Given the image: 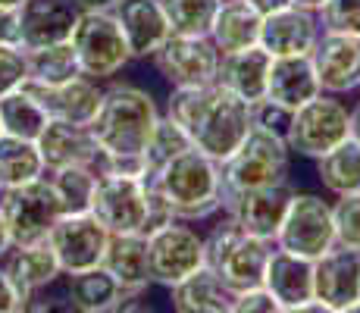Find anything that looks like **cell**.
Instances as JSON below:
<instances>
[{
	"instance_id": "9c48e42d",
	"label": "cell",
	"mask_w": 360,
	"mask_h": 313,
	"mask_svg": "<svg viewBox=\"0 0 360 313\" xmlns=\"http://www.w3.org/2000/svg\"><path fill=\"white\" fill-rule=\"evenodd\" d=\"M273 245L288 250V254L307 257V260H316L320 254H326L335 245L332 204L314 191H295Z\"/></svg>"
},
{
	"instance_id": "f546056e",
	"label": "cell",
	"mask_w": 360,
	"mask_h": 313,
	"mask_svg": "<svg viewBox=\"0 0 360 313\" xmlns=\"http://www.w3.org/2000/svg\"><path fill=\"white\" fill-rule=\"evenodd\" d=\"M47 120H51L47 110L41 107V101L25 85H19L16 91L0 97V132H4V135L38 141V135L44 132Z\"/></svg>"
},
{
	"instance_id": "3957f363",
	"label": "cell",
	"mask_w": 360,
	"mask_h": 313,
	"mask_svg": "<svg viewBox=\"0 0 360 313\" xmlns=\"http://www.w3.org/2000/svg\"><path fill=\"white\" fill-rule=\"evenodd\" d=\"M160 110L154 94L129 82H113L103 88L101 107L91 120L101 154H144Z\"/></svg>"
},
{
	"instance_id": "f907efd6",
	"label": "cell",
	"mask_w": 360,
	"mask_h": 313,
	"mask_svg": "<svg viewBox=\"0 0 360 313\" xmlns=\"http://www.w3.org/2000/svg\"><path fill=\"white\" fill-rule=\"evenodd\" d=\"M25 0H0V6H10V10H19Z\"/></svg>"
},
{
	"instance_id": "484cf974",
	"label": "cell",
	"mask_w": 360,
	"mask_h": 313,
	"mask_svg": "<svg viewBox=\"0 0 360 313\" xmlns=\"http://www.w3.org/2000/svg\"><path fill=\"white\" fill-rule=\"evenodd\" d=\"M269 57L260 44L245 47V51H232V53H219V69H217V82L226 91L238 94L241 101L254 103L260 97H266V72H269Z\"/></svg>"
},
{
	"instance_id": "b9f144b4",
	"label": "cell",
	"mask_w": 360,
	"mask_h": 313,
	"mask_svg": "<svg viewBox=\"0 0 360 313\" xmlns=\"http://www.w3.org/2000/svg\"><path fill=\"white\" fill-rule=\"evenodd\" d=\"M144 182H148V179H144ZM172 219H176V213H172L169 200H166L163 194H160L154 185L148 182V213H144V229H141V235L157 232V229L169 226Z\"/></svg>"
},
{
	"instance_id": "8fae6325",
	"label": "cell",
	"mask_w": 360,
	"mask_h": 313,
	"mask_svg": "<svg viewBox=\"0 0 360 313\" xmlns=\"http://www.w3.org/2000/svg\"><path fill=\"white\" fill-rule=\"evenodd\" d=\"M150 60L172 88H195L217 82L219 51L210 34H169L150 53Z\"/></svg>"
},
{
	"instance_id": "44dd1931",
	"label": "cell",
	"mask_w": 360,
	"mask_h": 313,
	"mask_svg": "<svg viewBox=\"0 0 360 313\" xmlns=\"http://www.w3.org/2000/svg\"><path fill=\"white\" fill-rule=\"evenodd\" d=\"M38 151L44 160V170H60V166H82L98 163L101 148L91 125L66 122V120H47L44 132L38 135Z\"/></svg>"
},
{
	"instance_id": "60d3db41",
	"label": "cell",
	"mask_w": 360,
	"mask_h": 313,
	"mask_svg": "<svg viewBox=\"0 0 360 313\" xmlns=\"http://www.w3.org/2000/svg\"><path fill=\"white\" fill-rule=\"evenodd\" d=\"M232 313H279V301L266 291V285H254V288L235 291Z\"/></svg>"
},
{
	"instance_id": "836d02e7",
	"label": "cell",
	"mask_w": 360,
	"mask_h": 313,
	"mask_svg": "<svg viewBox=\"0 0 360 313\" xmlns=\"http://www.w3.org/2000/svg\"><path fill=\"white\" fill-rule=\"evenodd\" d=\"M53 191L60 198L63 213H85L91 207V194L98 185V166L82 163V166H60V170L47 172Z\"/></svg>"
},
{
	"instance_id": "d6a6232c",
	"label": "cell",
	"mask_w": 360,
	"mask_h": 313,
	"mask_svg": "<svg viewBox=\"0 0 360 313\" xmlns=\"http://www.w3.org/2000/svg\"><path fill=\"white\" fill-rule=\"evenodd\" d=\"M25 63H29V79L25 82H38V85H60V82H69L72 75L82 72L69 41L32 47V51H25Z\"/></svg>"
},
{
	"instance_id": "9a60e30c",
	"label": "cell",
	"mask_w": 360,
	"mask_h": 313,
	"mask_svg": "<svg viewBox=\"0 0 360 313\" xmlns=\"http://www.w3.org/2000/svg\"><path fill=\"white\" fill-rule=\"evenodd\" d=\"M314 298L326 310L348 313L360 304V250L332 245L314 260Z\"/></svg>"
},
{
	"instance_id": "f35d334b",
	"label": "cell",
	"mask_w": 360,
	"mask_h": 313,
	"mask_svg": "<svg viewBox=\"0 0 360 313\" xmlns=\"http://www.w3.org/2000/svg\"><path fill=\"white\" fill-rule=\"evenodd\" d=\"M29 79V63L19 44H0V97L16 91Z\"/></svg>"
},
{
	"instance_id": "8d00e7d4",
	"label": "cell",
	"mask_w": 360,
	"mask_h": 313,
	"mask_svg": "<svg viewBox=\"0 0 360 313\" xmlns=\"http://www.w3.org/2000/svg\"><path fill=\"white\" fill-rule=\"evenodd\" d=\"M332 222H335V245L360 250V191L338 194L332 204Z\"/></svg>"
},
{
	"instance_id": "ac0fdd59",
	"label": "cell",
	"mask_w": 360,
	"mask_h": 313,
	"mask_svg": "<svg viewBox=\"0 0 360 313\" xmlns=\"http://www.w3.org/2000/svg\"><path fill=\"white\" fill-rule=\"evenodd\" d=\"M22 85L38 97L51 120H66L79 125H91L103 97L101 82L85 72L72 75L69 82H60V85H38V82H22Z\"/></svg>"
},
{
	"instance_id": "30bf717a",
	"label": "cell",
	"mask_w": 360,
	"mask_h": 313,
	"mask_svg": "<svg viewBox=\"0 0 360 313\" xmlns=\"http://www.w3.org/2000/svg\"><path fill=\"white\" fill-rule=\"evenodd\" d=\"M148 263H150V282L172 288L207 263L204 235L185 219H172L169 226L157 229L148 235Z\"/></svg>"
},
{
	"instance_id": "7402d4cb",
	"label": "cell",
	"mask_w": 360,
	"mask_h": 313,
	"mask_svg": "<svg viewBox=\"0 0 360 313\" xmlns=\"http://www.w3.org/2000/svg\"><path fill=\"white\" fill-rule=\"evenodd\" d=\"M0 263H4L6 276L16 285L25 307H29V301L34 298V291L47 288V285H53L63 276L60 260L53 254V248L47 245V238L34 241V245H10V250L0 257Z\"/></svg>"
},
{
	"instance_id": "7dc6e473",
	"label": "cell",
	"mask_w": 360,
	"mask_h": 313,
	"mask_svg": "<svg viewBox=\"0 0 360 313\" xmlns=\"http://www.w3.org/2000/svg\"><path fill=\"white\" fill-rule=\"evenodd\" d=\"M351 138L360 141V101L351 107Z\"/></svg>"
},
{
	"instance_id": "e0dca14e",
	"label": "cell",
	"mask_w": 360,
	"mask_h": 313,
	"mask_svg": "<svg viewBox=\"0 0 360 313\" xmlns=\"http://www.w3.org/2000/svg\"><path fill=\"white\" fill-rule=\"evenodd\" d=\"M320 19L307 6L288 4L276 13H266L260 23V47L269 57H297L310 53L320 38Z\"/></svg>"
},
{
	"instance_id": "816d5d0a",
	"label": "cell",
	"mask_w": 360,
	"mask_h": 313,
	"mask_svg": "<svg viewBox=\"0 0 360 313\" xmlns=\"http://www.w3.org/2000/svg\"><path fill=\"white\" fill-rule=\"evenodd\" d=\"M0 191H4V185H0Z\"/></svg>"
},
{
	"instance_id": "83f0119b",
	"label": "cell",
	"mask_w": 360,
	"mask_h": 313,
	"mask_svg": "<svg viewBox=\"0 0 360 313\" xmlns=\"http://www.w3.org/2000/svg\"><path fill=\"white\" fill-rule=\"evenodd\" d=\"M260 23L263 16L248 0H219V10L210 25V41L219 53L245 51L260 44Z\"/></svg>"
},
{
	"instance_id": "52a82bcc",
	"label": "cell",
	"mask_w": 360,
	"mask_h": 313,
	"mask_svg": "<svg viewBox=\"0 0 360 313\" xmlns=\"http://www.w3.org/2000/svg\"><path fill=\"white\" fill-rule=\"evenodd\" d=\"M0 217L6 222L13 245H34L44 241L53 222L63 217L60 198L53 191L47 172L25 185H13L0 191Z\"/></svg>"
},
{
	"instance_id": "bcb514c9",
	"label": "cell",
	"mask_w": 360,
	"mask_h": 313,
	"mask_svg": "<svg viewBox=\"0 0 360 313\" xmlns=\"http://www.w3.org/2000/svg\"><path fill=\"white\" fill-rule=\"evenodd\" d=\"M248 4H251L260 16H266V13H276V10H282V6H288L292 0H248Z\"/></svg>"
},
{
	"instance_id": "2e32d148",
	"label": "cell",
	"mask_w": 360,
	"mask_h": 313,
	"mask_svg": "<svg viewBox=\"0 0 360 313\" xmlns=\"http://www.w3.org/2000/svg\"><path fill=\"white\" fill-rule=\"evenodd\" d=\"M310 60L320 79V91L351 94L360 88V38L354 34L320 32Z\"/></svg>"
},
{
	"instance_id": "74e56055",
	"label": "cell",
	"mask_w": 360,
	"mask_h": 313,
	"mask_svg": "<svg viewBox=\"0 0 360 313\" xmlns=\"http://www.w3.org/2000/svg\"><path fill=\"white\" fill-rule=\"evenodd\" d=\"M323 32H338V34H354L360 38V0H323L316 10Z\"/></svg>"
},
{
	"instance_id": "ba28073f",
	"label": "cell",
	"mask_w": 360,
	"mask_h": 313,
	"mask_svg": "<svg viewBox=\"0 0 360 313\" xmlns=\"http://www.w3.org/2000/svg\"><path fill=\"white\" fill-rule=\"evenodd\" d=\"M69 44L75 51L79 69L98 82L120 75L131 60L129 44L122 38V29L113 19V13H79Z\"/></svg>"
},
{
	"instance_id": "cb8c5ba5",
	"label": "cell",
	"mask_w": 360,
	"mask_h": 313,
	"mask_svg": "<svg viewBox=\"0 0 360 313\" xmlns=\"http://www.w3.org/2000/svg\"><path fill=\"white\" fill-rule=\"evenodd\" d=\"M263 285L266 291L279 301V310H297L304 301L314 298V260L307 257L288 254L282 248H273L263 273Z\"/></svg>"
},
{
	"instance_id": "d4e9b609",
	"label": "cell",
	"mask_w": 360,
	"mask_h": 313,
	"mask_svg": "<svg viewBox=\"0 0 360 313\" xmlns=\"http://www.w3.org/2000/svg\"><path fill=\"white\" fill-rule=\"evenodd\" d=\"M320 94V79L310 53H297V57H273L266 72V97L288 110H297L307 103L310 97Z\"/></svg>"
},
{
	"instance_id": "4316f807",
	"label": "cell",
	"mask_w": 360,
	"mask_h": 313,
	"mask_svg": "<svg viewBox=\"0 0 360 313\" xmlns=\"http://www.w3.org/2000/svg\"><path fill=\"white\" fill-rule=\"evenodd\" d=\"M169 298L179 313H232L235 304V291L207 263L172 285Z\"/></svg>"
},
{
	"instance_id": "ffe728a7",
	"label": "cell",
	"mask_w": 360,
	"mask_h": 313,
	"mask_svg": "<svg viewBox=\"0 0 360 313\" xmlns=\"http://www.w3.org/2000/svg\"><path fill=\"white\" fill-rule=\"evenodd\" d=\"M110 13H113V19L120 23L131 60L150 57L172 34L160 0H116Z\"/></svg>"
},
{
	"instance_id": "ab89813d",
	"label": "cell",
	"mask_w": 360,
	"mask_h": 313,
	"mask_svg": "<svg viewBox=\"0 0 360 313\" xmlns=\"http://www.w3.org/2000/svg\"><path fill=\"white\" fill-rule=\"evenodd\" d=\"M288 122H292V110L282 107V103L269 101V97H260V101L251 103V125H257V129L285 138Z\"/></svg>"
},
{
	"instance_id": "c3c4849f",
	"label": "cell",
	"mask_w": 360,
	"mask_h": 313,
	"mask_svg": "<svg viewBox=\"0 0 360 313\" xmlns=\"http://www.w3.org/2000/svg\"><path fill=\"white\" fill-rule=\"evenodd\" d=\"M10 232H6V222H4V217H0V257L6 254V250H10Z\"/></svg>"
},
{
	"instance_id": "603a6c76",
	"label": "cell",
	"mask_w": 360,
	"mask_h": 313,
	"mask_svg": "<svg viewBox=\"0 0 360 313\" xmlns=\"http://www.w3.org/2000/svg\"><path fill=\"white\" fill-rule=\"evenodd\" d=\"M101 267L120 282L126 291V301L138 298L150 285V263H148V235L126 232V235H110L107 250H103Z\"/></svg>"
},
{
	"instance_id": "d590c367",
	"label": "cell",
	"mask_w": 360,
	"mask_h": 313,
	"mask_svg": "<svg viewBox=\"0 0 360 313\" xmlns=\"http://www.w3.org/2000/svg\"><path fill=\"white\" fill-rule=\"evenodd\" d=\"M185 148H191L188 135L182 132V125L172 122L169 116H160L148 138V148H144V160H148V176L157 172L163 163H169L176 154H182Z\"/></svg>"
},
{
	"instance_id": "ee69618b",
	"label": "cell",
	"mask_w": 360,
	"mask_h": 313,
	"mask_svg": "<svg viewBox=\"0 0 360 313\" xmlns=\"http://www.w3.org/2000/svg\"><path fill=\"white\" fill-rule=\"evenodd\" d=\"M0 44H19V10L0 6Z\"/></svg>"
},
{
	"instance_id": "7c38bea8",
	"label": "cell",
	"mask_w": 360,
	"mask_h": 313,
	"mask_svg": "<svg viewBox=\"0 0 360 313\" xmlns=\"http://www.w3.org/2000/svg\"><path fill=\"white\" fill-rule=\"evenodd\" d=\"M88 210L110 235L141 232L144 213H148V182L131 176L98 172V185H94Z\"/></svg>"
},
{
	"instance_id": "4dcf8cb0",
	"label": "cell",
	"mask_w": 360,
	"mask_h": 313,
	"mask_svg": "<svg viewBox=\"0 0 360 313\" xmlns=\"http://www.w3.org/2000/svg\"><path fill=\"white\" fill-rule=\"evenodd\" d=\"M316 176H320L323 188L332 191L335 198L360 191V141L348 135L342 144H335L323 157H316Z\"/></svg>"
},
{
	"instance_id": "5b68a950",
	"label": "cell",
	"mask_w": 360,
	"mask_h": 313,
	"mask_svg": "<svg viewBox=\"0 0 360 313\" xmlns=\"http://www.w3.org/2000/svg\"><path fill=\"white\" fill-rule=\"evenodd\" d=\"M207 245V267L219 276L232 291H245L254 285H263L273 241L248 235L226 217L219 226H213L210 235H204Z\"/></svg>"
},
{
	"instance_id": "8992f818",
	"label": "cell",
	"mask_w": 360,
	"mask_h": 313,
	"mask_svg": "<svg viewBox=\"0 0 360 313\" xmlns=\"http://www.w3.org/2000/svg\"><path fill=\"white\" fill-rule=\"evenodd\" d=\"M348 135H351V110L338 101V94L320 91L307 103L292 110L285 144L292 154L316 160L335 148V144H342Z\"/></svg>"
},
{
	"instance_id": "4fadbf2b",
	"label": "cell",
	"mask_w": 360,
	"mask_h": 313,
	"mask_svg": "<svg viewBox=\"0 0 360 313\" xmlns=\"http://www.w3.org/2000/svg\"><path fill=\"white\" fill-rule=\"evenodd\" d=\"M107 241H110V232L91 217V210L63 213V217L53 222L51 232H47V245L57 254L63 276L101 267Z\"/></svg>"
},
{
	"instance_id": "e575fe53",
	"label": "cell",
	"mask_w": 360,
	"mask_h": 313,
	"mask_svg": "<svg viewBox=\"0 0 360 313\" xmlns=\"http://www.w3.org/2000/svg\"><path fill=\"white\" fill-rule=\"evenodd\" d=\"M172 34H210L219 0H160Z\"/></svg>"
},
{
	"instance_id": "f1b7e54d",
	"label": "cell",
	"mask_w": 360,
	"mask_h": 313,
	"mask_svg": "<svg viewBox=\"0 0 360 313\" xmlns=\"http://www.w3.org/2000/svg\"><path fill=\"white\" fill-rule=\"evenodd\" d=\"M69 301L82 313H110L122 310L126 291L103 267H91L82 273H69Z\"/></svg>"
},
{
	"instance_id": "f5cc1de1",
	"label": "cell",
	"mask_w": 360,
	"mask_h": 313,
	"mask_svg": "<svg viewBox=\"0 0 360 313\" xmlns=\"http://www.w3.org/2000/svg\"><path fill=\"white\" fill-rule=\"evenodd\" d=\"M0 135H4V132H0Z\"/></svg>"
},
{
	"instance_id": "5bb4252c",
	"label": "cell",
	"mask_w": 360,
	"mask_h": 313,
	"mask_svg": "<svg viewBox=\"0 0 360 313\" xmlns=\"http://www.w3.org/2000/svg\"><path fill=\"white\" fill-rule=\"evenodd\" d=\"M295 188L288 182L269 185V188H248V191H232L226 194L223 210L238 229H245L248 235L273 241L276 232L282 226V217L288 210Z\"/></svg>"
},
{
	"instance_id": "681fc988",
	"label": "cell",
	"mask_w": 360,
	"mask_h": 313,
	"mask_svg": "<svg viewBox=\"0 0 360 313\" xmlns=\"http://www.w3.org/2000/svg\"><path fill=\"white\" fill-rule=\"evenodd\" d=\"M292 4H297V6H307V10H320V6H323V0H292Z\"/></svg>"
},
{
	"instance_id": "7a4b0ae2",
	"label": "cell",
	"mask_w": 360,
	"mask_h": 313,
	"mask_svg": "<svg viewBox=\"0 0 360 313\" xmlns=\"http://www.w3.org/2000/svg\"><path fill=\"white\" fill-rule=\"evenodd\" d=\"M148 182L169 200L176 219L200 222L223 210V172L213 157L198 148H185L157 172H150Z\"/></svg>"
},
{
	"instance_id": "d6986e66",
	"label": "cell",
	"mask_w": 360,
	"mask_h": 313,
	"mask_svg": "<svg viewBox=\"0 0 360 313\" xmlns=\"http://www.w3.org/2000/svg\"><path fill=\"white\" fill-rule=\"evenodd\" d=\"M75 19H79V6L72 0H25L19 6V47L32 51V47L69 41Z\"/></svg>"
},
{
	"instance_id": "f6af8a7d",
	"label": "cell",
	"mask_w": 360,
	"mask_h": 313,
	"mask_svg": "<svg viewBox=\"0 0 360 313\" xmlns=\"http://www.w3.org/2000/svg\"><path fill=\"white\" fill-rule=\"evenodd\" d=\"M79 6V13H110L116 0H72Z\"/></svg>"
},
{
	"instance_id": "1f68e13d",
	"label": "cell",
	"mask_w": 360,
	"mask_h": 313,
	"mask_svg": "<svg viewBox=\"0 0 360 313\" xmlns=\"http://www.w3.org/2000/svg\"><path fill=\"white\" fill-rule=\"evenodd\" d=\"M44 160H41L38 144L29 138L16 135H0V185H25L32 179L44 176Z\"/></svg>"
},
{
	"instance_id": "277c9868",
	"label": "cell",
	"mask_w": 360,
	"mask_h": 313,
	"mask_svg": "<svg viewBox=\"0 0 360 313\" xmlns=\"http://www.w3.org/2000/svg\"><path fill=\"white\" fill-rule=\"evenodd\" d=\"M288 170H292V151H288L285 138L251 125V132L235 148V154L219 163V172H223V200L232 191L288 182Z\"/></svg>"
},
{
	"instance_id": "7bdbcfd3",
	"label": "cell",
	"mask_w": 360,
	"mask_h": 313,
	"mask_svg": "<svg viewBox=\"0 0 360 313\" xmlns=\"http://www.w3.org/2000/svg\"><path fill=\"white\" fill-rule=\"evenodd\" d=\"M19 310H25V304H22V298H19L13 279L6 276L4 263H0V313H19Z\"/></svg>"
},
{
	"instance_id": "6da1fadb",
	"label": "cell",
	"mask_w": 360,
	"mask_h": 313,
	"mask_svg": "<svg viewBox=\"0 0 360 313\" xmlns=\"http://www.w3.org/2000/svg\"><path fill=\"white\" fill-rule=\"evenodd\" d=\"M166 116L182 125L191 148L204 151L217 163L229 160L251 132V103L226 91L219 82L172 88L166 101Z\"/></svg>"
}]
</instances>
